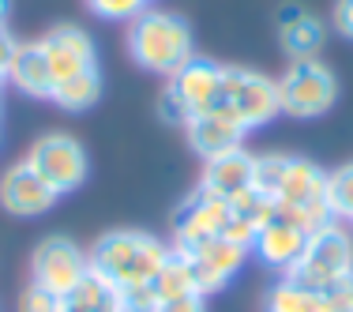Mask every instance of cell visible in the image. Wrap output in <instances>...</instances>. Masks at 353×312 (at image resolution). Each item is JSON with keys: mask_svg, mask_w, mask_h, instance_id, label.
<instances>
[{"mask_svg": "<svg viewBox=\"0 0 353 312\" xmlns=\"http://www.w3.org/2000/svg\"><path fill=\"white\" fill-rule=\"evenodd\" d=\"M15 49H19V41L12 38V30H8V27H0V72H4V75H8V64H12Z\"/></svg>", "mask_w": 353, "mask_h": 312, "instance_id": "34", "label": "cell"}, {"mask_svg": "<svg viewBox=\"0 0 353 312\" xmlns=\"http://www.w3.org/2000/svg\"><path fill=\"white\" fill-rule=\"evenodd\" d=\"M64 301H68L72 309H79V312H117V286L105 282L102 275L87 271V278H83Z\"/></svg>", "mask_w": 353, "mask_h": 312, "instance_id": "20", "label": "cell"}, {"mask_svg": "<svg viewBox=\"0 0 353 312\" xmlns=\"http://www.w3.org/2000/svg\"><path fill=\"white\" fill-rule=\"evenodd\" d=\"M274 87H279L282 113L293 121H316L339 102V79L319 57L316 61H290V68L274 79Z\"/></svg>", "mask_w": 353, "mask_h": 312, "instance_id": "3", "label": "cell"}, {"mask_svg": "<svg viewBox=\"0 0 353 312\" xmlns=\"http://www.w3.org/2000/svg\"><path fill=\"white\" fill-rule=\"evenodd\" d=\"M327 207H331L334 218H353V162L339 166V170L327 173V192H323Z\"/></svg>", "mask_w": 353, "mask_h": 312, "instance_id": "23", "label": "cell"}, {"mask_svg": "<svg viewBox=\"0 0 353 312\" xmlns=\"http://www.w3.org/2000/svg\"><path fill=\"white\" fill-rule=\"evenodd\" d=\"M87 8L102 19H136V15L147 8V0H87Z\"/></svg>", "mask_w": 353, "mask_h": 312, "instance_id": "28", "label": "cell"}, {"mask_svg": "<svg viewBox=\"0 0 353 312\" xmlns=\"http://www.w3.org/2000/svg\"><path fill=\"white\" fill-rule=\"evenodd\" d=\"M4 83H8V75H4V72H0V90H4Z\"/></svg>", "mask_w": 353, "mask_h": 312, "instance_id": "38", "label": "cell"}, {"mask_svg": "<svg viewBox=\"0 0 353 312\" xmlns=\"http://www.w3.org/2000/svg\"><path fill=\"white\" fill-rule=\"evenodd\" d=\"M305 241L308 233H301L297 226L290 222H267L263 230L256 233V244H252V252H256L259 260H263L267 267H279V271H290L293 264H297L301 256H305Z\"/></svg>", "mask_w": 353, "mask_h": 312, "instance_id": "15", "label": "cell"}, {"mask_svg": "<svg viewBox=\"0 0 353 312\" xmlns=\"http://www.w3.org/2000/svg\"><path fill=\"white\" fill-rule=\"evenodd\" d=\"M222 102L237 109L245 128H263L282 113L279 106V87L274 79L252 72V68H222Z\"/></svg>", "mask_w": 353, "mask_h": 312, "instance_id": "6", "label": "cell"}, {"mask_svg": "<svg viewBox=\"0 0 353 312\" xmlns=\"http://www.w3.org/2000/svg\"><path fill=\"white\" fill-rule=\"evenodd\" d=\"M8 15H12V0H0V27L8 23Z\"/></svg>", "mask_w": 353, "mask_h": 312, "instance_id": "36", "label": "cell"}, {"mask_svg": "<svg viewBox=\"0 0 353 312\" xmlns=\"http://www.w3.org/2000/svg\"><path fill=\"white\" fill-rule=\"evenodd\" d=\"M252 170H256V155H248L245 147L225 150V155H218V158H207L203 181H199L196 192L230 199L233 192H241V188H248V184H252Z\"/></svg>", "mask_w": 353, "mask_h": 312, "instance_id": "14", "label": "cell"}, {"mask_svg": "<svg viewBox=\"0 0 353 312\" xmlns=\"http://www.w3.org/2000/svg\"><path fill=\"white\" fill-rule=\"evenodd\" d=\"M158 312H207V298H203V293H184V298L162 301Z\"/></svg>", "mask_w": 353, "mask_h": 312, "instance_id": "33", "label": "cell"}, {"mask_svg": "<svg viewBox=\"0 0 353 312\" xmlns=\"http://www.w3.org/2000/svg\"><path fill=\"white\" fill-rule=\"evenodd\" d=\"M87 271H90L87 252H83L72 237H61V233L46 237L34 248V256H30V282L46 286L57 298H68L75 286L87 278Z\"/></svg>", "mask_w": 353, "mask_h": 312, "instance_id": "5", "label": "cell"}, {"mask_svg": "<svg viewBox=\"0 0 353 312\" xmlns=\"http://www.w3.org/2000/svg\"><path fill=\"white\" fill-rule=\"evenodd\" d=\"M346 275H353V237L346 226L327 222L323 230L308 233L305 256L285 271V282L301 286V290H312V293H323Z\"/></svg>", "mask_w": 353, "mask_h": 312, "instance_id": "2", "label": "cell"}, {"mask_svg": "<svg viewBox=\"0 0 353 312\" xmlns=\"http://www.w3.org/2000/svg\"><path fill=\"white\" fill-rule=\"evenodd\" d=\"M158 290L154 282H128L117 286V312H158Z\"/></svg>", "mask_w": 353, "mask_h": 312, "instance_id": "26", "label": "cell"}, {"mask_svg": "<svg viewBox=\"0 0 353 312\" xmlns=\"http://www.w3.org/2000/svg\"><path fill=\"white\" fill-rule=\"evenodd\" d=\"M57 192L41 181V173L23 158V162H12L4 173H0V207L15 218H38L46 215L49 207L57 204Z\"/></svg>", "mask_w": 353, "mask_h": 312, "instance_id": "8", "label": "cell"}, {"mask_svg": "<svg viewBox=\"0 0 353 312\" xmlns=\"http://www.w3.org/2000/svg\"><path fill=\"white\" fill-rule=\"evenodd\" d=\"M27 162L41 173V181H46L57 196L75 192L90 173L87 147H83L72 132H46V136H38L27 150Z\"/></svg>", "mask_w": 353, "mask_h": 312, "instance_id": "4", "label": "cell"}, {"mask_svg": "<svg viewBox=\"0 0 353 312\" xmlns=\"http://www.w3.org/2000/svg\"><path fill=\"white\" fill-rule=\"evenodd\" d=\"M230 207H233V215L245 218V222H252L256 230H263V226L274 222V215H279V199L267 196V192H259L256 184L233 192V196H230Z\"/></svg>", "mask_w": 353, "mask_h": 312, "instance_id": "21", "label": "cell"}, {"mask_svg": "<svg viewBox=\"0 0 353 312\" xmlns=\"http://www.w3.org/2000/svg\"><path fill=\"white\" fill-rule=\"evenodd\" d=\"M184 136H188V147L207 162V158H218L225 150H237L241 139L248 136V128L237 117V109L218 102L207 113H192V121L184 124Z\"/></svg>", "mask_w": 353, "mask_h": 312, "instance_id": "7", "label": "cell"}, {"mask_svg": "<svg viewBox=\"0 0 353 312\" xmlns=\"http://www.w3.org/2000/svg\"><path fill=\"white\" fill-rule=\"evenodd\" d=\"M57 312H79V309H72L68 301H61V309H57Z\"/></svg>", "mask_w": 353, "mask_h": 312, "instance_id": "37", "label": "cell"}, {"mask_svg": "<svg viewBox=\"0 0 353 312\" xmlns=\"http://www.w3.org/2000/svg\"><path fill=\"white\" fill-rule=\"evenodd\" d=\"M41 49L49 57V68H53V79H72L79 72H98V46L94 38L87 35L83 27L75 23H61L53 27L46 38H38Z\"/></svg>", "mask_w": 353, "mask_h": 312, "instance_id": "9", "label": "cell"}, {"mask_svg": "<svg viewBox=\"0 0 353 312\" xmlns=\"http://www.w3.org/2000/svg\"><path fill=\"white\" fill-rule=\"evenodd\" d=\"M128 57L143 72H158L173 79L196 57L192 23L170 8H143L128 23Z\"/></svg>", "mask_w": 353, "mask_h": 312, "instance_id": "1", "label": "cell"}, {"mask_svg": "<svg viewBox=\"0 0 353 312\" xmlns=\"http://www.w3.org/2000/svg\"><path fill=\"white\" fill-rule=\"evenodd\" d=\"M267 312H319V293L301 290L293 282H282L267 293Z\"/></svg>", "mask_w": 353, "mask_h": 312, "instance_id": "24", "label": "cell"}, {"mask_svg": "<svg viewBox=\"0 0 353 312\" xmlns=\"http://www.w3.org/2000/svg\"><path fill=\"white\" fill-rule=\"evenodd\" d=\"M256 233H259V230H256L252 222H245V218L233 215L230 222L222 226V233H218V237H225V241H233V244H241V248L252 252V244H256Z\"/></svg>", "mask_w": 353, "mask_h": 312, "instance_id": "31", "label": "cell"}, {"mask_svg": "<svg viewBox=\"0 0 353 312\" xmlns=\"http://www.w3.org/2000/svg\"><path fill=\"white\" fill-rule=\"evenodd\" d=\"M61 301H64V298L49 293L46 286L30 282L27 290L19 293V312H57V309H61Z\"/></svg>", "mask_w": 353, "mask_h": 312, "instance_id": "30", "label": "cell"}, {"mask_svg": "<svg viewBox=\"0 0 353 312\" xmlns=\"http://www.w3.org/2000/svg\"><path fill=\"white\" fill-rule=\"evenodd\" d=\"M279 38H282V49H285L290 61H316L319 46H323V23H319L316 15H305V19L282 27Z\"/></svg>", "mask_w": 353, "mask_h": 312, "instance_id": "18", "label": "cell"}, {"mask_svg": "<svg viewBox=\"0 0 353 312\" xmlns=\"http://www.w3.org/2000/svg\"><path fill=\"white\" fill-rule=\"evenodd\" d=\"M327 192V173L308 158H293L290 155V170H285L279 184V204L285 207H301V204H316Z\"/></svg>", "mask_w": 353, "mask_h": 312, "instance_id": "16", "label": "cell"}, {"mask_svg": "<svg viewBox=\"0 0 353 312\" xmlns=\"http://www.w3.org/2000/svg\"><path fill=\"white\" fill-rule=\"evenodd\" d=\"M285 170H290V155H256V170H252V184L259 192L279 199V184Z\"/></svg>", "mask_w": 353, "mask_h": 312, "instance_id": "25", "label": "cell"}, {"mask_svg": "<svg viewBox=\"0 0 353 312\" xmlns=\"http://www.w3.org/2000/svg\"><path fill=\"white\" fill-rule=\"evenodd\" d=\"M158 121L170 124V128H184V124L192 121L188 102H184V98L176 95L173 87H165V90H162V98H158Z\"/></svg>", "mask_w": 353, "mask_h": 312, "instance_id": "27", "label": "cell"}, {"mask_svg": "<svg viewBox=\"0 0 353 312\" xmlns=\"http://www.w3.org/2000/svg\"><path fill=\"white\" fill-rule=\"evenodd\" d=\"M319 312H353V275L339 278L331 290L319 293Z\"/></svg>", "mask_w": 353, "mask_h": 312, "instance_id": "29", "label": "cell"}, {"mask_svg": "<svg viewBox=\"0 0 353 312\" xmlns=\"http://www.w3.org/2000/svg\"><path fill=\"white\" fill-rule=\"evenodd\" d=\"M8 83L27 98H41V102L53 98L57 79H53V68H49V57L41 49V41H19L12 64H8Z\"/></svg>", "mask_w": 353, "mask_h": 312, "instance_id": "13", "label": "cell"}, {"mask_svg": "<svg viewBox=\"0 0 353 312\" xmlns=\"http://www.w3.org/2000/svg\"><path fill=\"white\" fill-rule=\"evenodd\" d=\"M305 8H301V4H282L279 8V15H274V23H279V30L282 27H290V23H297V19H305Z\"/></svg>", "mask_w": 353, "mask_h": 312, "instance_id": "35", "label": "cell"}, {"mask_svg": "<svg viewBox=\"0 0 353 312\" xmlns=\"http://www.w3.org/2000/svg\"><path fill=\"white\" fill-rule=\"evenodd\" d=\"M207 241H214V233L207 230V226L199 222L188 207H181V215H176V222H173V252H176V256H188L192 260Z\"/></svg>", "mask_w": 353, "mask_h": 312, "instance_id": "22", "label": "cell"}, {"mask_svg": "<svg viewBox=\"0 0 353 312\" xmlns=\"http://www.w3.org/2000/svg\"><path fill=\"white\" fill-rule=\"evenodd\" d=\"M139 241L143 233L139 230H113V233H102L87 252V264L94 275H102L105 282L113 286H124L132 275V260L139 252Z\"/></svg>", "mask_w": 353, "mask_h": 312, "instance_id": "11", "label": "cell"}, {"mask_svg": "<svg viewBox=\"0 0 353 312\" xmlns=\"http://www.w3.org/2000/svg\"><path fill=\"white\" fill-rule=\"evenodd\" d=\"M350 222H353V218H350Z\"/></svg>", "mask_w": 353, "mask_h": 312, "instance_id": "39", "label": "cell"}, {"mask_svg": "<svg viewBox=\"0 0 353 312\" xmlns=\"http://www.w3.org/2000/svg\"><path fill=\"white\" fill-rule=\"evenodd\" d=\"M331 23H334V30H339L342 38H350V41H353V0H334V8H331Z\"/></svg>", "mask_w": 353, "mask_h": 312, "instance_id": "32", "label": "cell"}, {"mask_svg": "<svg viewBox=\"0 0 353 312\" xmlns=\"http://www.w3.org/2000/svg\"><path fill=\"white\" fill-rule=\"evenodd\" d=\"M154 290H158V301H173V298H184V293H199L196 290V275H192V260L176 256V252L170 248V260H165L162 271L154 275Z\"/></svg>", "mask_w": 353, "mask_h": 312, "instance_id": "19", "label": "cell"}, {"mask_svg": "<svg viewBox=\"0 0 353 312\" xmlns=\"http://www.w3.org/2000/svg\"><path fill=\"white\" fill-rule=\"evenodd\" d=\"M245 256H248V248H241V244H233V241H225V237L207 241L203 248L192 256L196 290L203 293V298H207V293L225 290V282H230V278L245 267Z\"/></svg>", "mask_w": 353, "mask_h": 312, "instance_id": "10", "label": "cell"}, {"mask_svg": "<svg viewBox=\"0 0 353 312\" xmlns=\"http://www.w3.org/2000/svg\"><path fill=\"white\" fill-rule=\"evenodd\" d=\"M57 109L64 113H83V109L102 102V75L98 72H79L72 79H61L53 87V98H49Z\"/></svg>", "mask_w": 353, "mask_h": 312, "instance_id": "17", "label": "cell"}, {"mask_svg": "<svg viewBox=\"0 0 353 312\" xmlns=\"http://www.w3.org/2000/svg\"><path fill=\"white\" fill-rule=\"evenodd\" d=\"M222 68L225 64L207 61V57H192L181 72L173 75L170 87L188 102L192 113H207L211 106L222 102Z\"/></svg>", "mask_w": 353, "mask_h": 312, "instance_id": "12", "label": "cell"}]
</instances>
